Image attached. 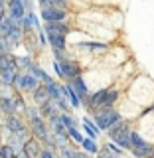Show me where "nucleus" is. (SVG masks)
<instances>
[{"instance_id":"nucleus-9","label":"nucleus","mask_w":154,"mask_h":158,"mask_svg":"<svg viewBox=\"0 0 154 158\" xmlns=\"http://www.w3.org/2000/svg\"><path fill=\"white\" fill-rule=\"evenodd\" d=\"M0 109H2L6 115H14L16 113V105H14V99L10 95H2L0 97Z\"/></svg>"},{"instance_id":"nucleus-15","label":"nucleus","mask_w":154,"mask_h":158,"mask_svg":"<svg viewBox=\"0 0 154 158\" xmlns=\"http://www.w3.org/2000/svg\"><path fill=\"white\" fill-rule=\"evenodd\" d=\"M48 91H49V97H52L53 101H59L61 97H65V91H63V87H59L57 83H52V85H48Z\"/></svg>"},{"instance_id":"nucleus-27","label":"nucleus","mask_w":154,"mask_h":158,"mask_svg":"<svg viewBox=\"0 0 154 158\" xmlns=\"http://www.w3.org/2000/svg\"><path fill=\"white\" fill-rule=\"evenodd\" d=\"M14 85H16L18 89H26V87H28L26 75H16V81H14Z\"/></svg>"},{"instance_id":"nucleus-2","label":"nucleus","mask_w":154,"mask_h":158,"mask_svg":"<svg viewBox=\"0 0 154 158\" xmlns=\"http://www.w3.org/2000/svg\"><path fill=\"white\" fill-rule=\"evenodd\" d=\"M119 121H123V118L117 111H113V109H101V111H97V117H95V123H97L99 131H109V128Z\"/></svg>"},{"instance_id":"nucleus-37","label":"nucleus","mask_w":154,"mask_h":158,"mask_svg":"<svg viewBox=\"0 0 154 158\" xmlns=\"http://www.w3.org/2000/svg\"><path fill=\"white\" fill-rule=\"evenodd\" d=\"M148 158H154V150H152V154H150V156H148Z\"/></svg>"},{"instance_id":"nucleus-35","label":"nucleus","mask_w":154,"mask_h":158,"mask_svg":"<svg viewBox=\"0 0 154 158\" xmlns=\"http://www.w3.org/2000/svg\"><path fill=\"white\" fill-rule=\"evenodd\" d=\"M40 158H56V156H53V152H49V150H44L42 154H40Z\"/></svg>"},{"instance_id":"nucleus-3","label":"nucleus","mask_w":154,"mask_h":158,"mask_svg":"<svg viewBox=\"0 0 154 158\" xmlns=\"http://www.w3.org/2000/svg\"><path fill=\"white\" fill-rule=\"evenodd\" d=\"M42 18L46 22H63L65 10L63 8H42Z\"/></svg>"},{"instance_id":"nucleus-31","label":"nucleus","mask_w":154,"mask_h":158,"mask_svg":"<svg viewBox=\"0 0 154 158\" xmlns=\"http://www.w3.org/2000/svg\"><path fill=\"white\" fill-rule=\"evenodd\" d=\"M26 18H28V22L32 24V28H38V16H36L34 12H28V14H26Z\"/></svg>"},{"instance_id":"nucleus-20","label":"nucleus","mask_w":154,"mask_h":158,"mask_svg":"<svg viewBox=\"0 0 154 158\" xmlns=\"http://www.w3.org/2000/svg\"><path fill=\"white\" fill-rule=\"evenodd\" d=\"M24 150H26V154L30 158H36V154L40 152V148H38V144L34 140H28V142H24Z\"/></svg>"},{"instance_id":"nucleus-7","label":"nucleus","mask_w":154,"mask_h":158,"mask_svg":"<svg viewBox=\"0 0 154 158\" xmlns=\"http://www.w3.org/2000/svg\"><path fill=\"white\" fill-rule=\"evenodd\" d=\"M4 125H6V128H8L10 132H22V131H26L24 123L20 121L16 115H8V117H6V121H4Z\"/></svg>"},{"instance_id":"nucleus-28","label":"nucleus","mask_w":154,"mask_h":158,"mask_svg":"<svg viewBox=\"0 0 154 158\" xmlns=\"http://www.w3.org/2000/svg\"><path fill=\"white\" fill-rule=\"evenodd\" d=\"M81 48H87V49H105L107 46H105V44H97V42H89V44H81Z\"/></svg>"},{"instance_id":"nucleus-36","label":"nucleus","mask_w":154,"mask_h":158,"mask_svg":"<svg viewBox=\"0 0 154 158\" xmlns=\"http://www.w3.org/2000/svg\"><path fill=\"white\" fill-rule=\"evenodd\" d=\"M75 158H89V156L83 154V152H75Z\"/></svg>"},{"instance_id":"nucleus-8","label":"nucleus","mask_w":154,"mask_h":158,"mask_svg":"<svg viewBox=\"0 0 154 158\" xmlns=\"http://www.w3.org/2000/svg\"><path fill=\"white\" fill-rule=\"evenodd\" d=\"M32 95H34V101H36V105H44L46 101H49V91H48V85L46 87H38V89H34L32 91Z\"/></svg>"},{"instance_id":"nucleus-13","label":"nucleus","mask_w":154,"mask_h":158,"mask_svg":"<svg viewBox=\"0 0 154 158\" xmlns=\"http://www.w3.org/2000/svg\"><path fill=\"white\" fill-rule=\"evenodd\" d=\"M107 89H101V91H97L95 95H91V99H89V105L91 107H101L103 105V101H105V97H107Z\"/></svg>"},{"instance_id":"nucleus-14","label":"nucleus","mask_w":154,"mask_h":158,"mask_svg":"<svg viewBox=\"0 0 154 158\" xmlns=\"http://www.w3.org/2000/svg\"><path fill=\"white\" fill-rule=\"evenodd\" d=\"M49 125H52L53 132H67V127H65V123H63L61 115H57V117L49 118Z\"/></svg>"},{"instance_id":"nucleus-11","label":"nucleus","mask_w":154,"mask_h":158,"mask_svg":"<svg viewBox=\"0 0 154 158\" xmlns=\"http://www.w3.org/2000/svg\"><path fill=\"white\" fill-rule=\"evenodd\" d=\"M63 91H65V95L69 97V101H71V107H79V105H81V97H79V93L75 91V87H73L71 83L63 87Z\"/></svg>"},{"instance_id":"nucleus-18","label":"nucleus","mask_w":154,"mask_h":158,"mask_svg":"<svg viewBox=\"0 0 154 158\" xmlns=\"http://www.w3.org/2000/svg\"><path fill=\"white\" fill-rule=\"evenodd\" d=\"M14 65H16V59L10 56V53H0V69L14 67Z\"/></svg>"},{"instance_id":"nucleus-6","label":"nucleus","mask_w":154,"mask_h":158,"mask_svg":"<svg viewBox=\"0 0 154 158\" xmlns=\"http://www.w3.org/2000/svg\"><path fill=\"white\" fill-rule=\"evenodd\" d=\"M46 32H48V42L52 44L53 49H63L65 48V36H63V34L56 32V30H46Z\"/></svg>"},{"instance_id":"nucleus-16","label":"nucleus","mask_w":154,"mask_h":158,"mask_svg":"<svg viewBox=\"0 0 154 158\" xmlns=\"http://www.w3.org/2000/svg\"><path fill=\"white\" fill-rule=\"evenodd\" d=\"M40 6L42 8H63L67 6V0H40Z\"/></svg>"},{"instance_id":"nucleus-19","label":"nucleus","mask_w":154,"mask_h":158,"mask_svg":"<svg viewBox=\"0 0 154 158\" xmlns=\"http://www.w3.org/2000/svg\"><path fill=\"white\" fill-rule=\"evenodd\" d=\"M46 30H56V32L63 34V36H65V34L69 32V28H67V26H65V24H63V22H48Z\"/></svg>"},{"instance_id":"nucleus-26","label":"nucleus","mask_w":154,"mask_h":158,"mask_svg":"<svg viewBox=\"0 0 154 158\" xmlns=\"http://www.w3.org/2000/svg\"><path fill=\"white\" fill-rule=\"evenodd\" d=\"M26 111H28L30 123H32V121H36V118H40V113H42V111H40L38 107H30V109H26Z\"/></svg>"},{"instance_id":"nucleus-5","label":"nucleus","mask_w":154,"mask_h":158,"mask_svg":"<svg viewBox=\"0 0 154 158\" xmlns=\"http://www.w3.org/2000/svg\"><path fill=\"white\" fill-rule=\"evenodd\" d=\"M32 132H34V136H38V138H44V140H52V142H53V136L49 138V135H48V127H46V123H44L42 118H36V121H32Z\"/></svg>"},{"instance_id":"nucleus-10","label":"nucleus","mask_w":154,"mask_h":158,"mask_svg":"<svg viewBox=\"0 0 154 158\" xmlns=\"http://www.w3.org/2000/svg\"><path fill=\"white\" fill-rule=\"evenodd\" d=\"M16 67H6V69H0V77H2V85H12L16 81Z\"/></svg>"},{"instance_id":"nucleus-22","label":"nucleus","mask_w":154,"mask_h":158,"mask_svg":"<svg viewBox=\"0 0 154 158\" xmlns=\"http://www.w3.org/2000/svg\"><path fill=\"white\" fill-rule=\"evenodd\" d=\"M83 127H85V131L89 132V136H91V138H95V136L99 135V128L93 125V123L89 121V118H83Z\"/></svg>"},{"instance_id":"nucleus-32","label":"nucleus","mask_w":154,"mask_h":158,"mask_svg":"<svg viewBox=\"0 0 154 158\" xmlns=\"http://www.w3.org/2000/svg\"><path fill=\"white\" fill-rule=\"evenodd\" d=\"M16 65H18V67H30L32 63H30L28 57H18V59H16Z\"/></svg>"},{"instance_id":"nucleus-33","label":"nucleus","mask_w":154,"mask_h":158,"mask_svg":"<svg viewBox=\"0 0 154 158\" xmlns=\"http://www.w3.org/2000/svg\"><path fill=\"white\" fill-rule=\"evenodd\" d=\"M67 132H69V135H71L73 138H75L77 142H83V136H81V135H79V132H77V128H75V127H71V128H69Z\"/></svg>"},{"instance_id":"nucleus-25","label":"nucleus","mask_w":154,"mask_h":158,"mask_svg":"<svg viewBox=\"0 0 154 158\" xmlns=\"http://www.w3.org/2000/svg\"><path fill=\"white\" fill-rule=\"evenodd\" d=\"M83 148H85V150H89V152H97V144L95 142H93V138H83Z\"/></svg>"},{"instance_id":"nucleus-23","label":"nucleus","mask_w":154,"mask_h":158,"mask_svg":"<svg viewBox=\"0 0 154 158\" xmlns=\"http://www.w3.org/2000/svg\"><path fill=\"white\" fill-rule=\"evenodd\" d=\"M20 40H22V32H20V28H14L8 36V42L12 44V46H16V44H20Z\"/></svg>"},{"instance_id":"nucleus-24","label":"nucleus","mask_w":154,"mask_h":158,"mask_svg":"<svg viewBox=\"0 0 154 158\" xmlns=\"http://www.w3.org/2000/svg\"><path fill=\"white\" fill-rule=\"evenodd\" d=\"M59 156H61V158H75V150L69 148L67 144L65 146H59Z\"/></svg>"},{"instance_id":"nucleus-34","label":"nucleus","mask_w":154,"mask_h":158,"mask_svg":"<svg viewBox=\"0 0 154 158\" xmlns=\"http://www.w3.org/2000/svg\"><path fill=\"white\" fill-rule=\"evenodd\" d=\"M14 105H16V111H26V105L22 99H14Z\"/></svg>"},{"instance_id":"nucleus-21","label":"nucleus","mask_w":154,"mask_h":158,"mask_svg":"<svg viewBox=\"0 0 154 158\" xmlns=\"http://www.w3.org/2000/svg\"><path fill=\"white\" fill-rule=\"evenodd\" d=\"M117 97H119L117 91H109L107 97H105V101H103V105H101V109H111V105L117 101Z\"/></svg>"},{"instance_id":"nucleus-29","label":"nucleus","mask_w":154,"mask_h":158,"mask_svg":"<svg viewBox=\"0 0 154 158\" xmlns=\"http://www.w3.org/2000/svg\"><path fill=\"white\" fill-rule=\"evenodd\" d=\"M131 138H132V146H140V144H144V138H142L140 135H136V132H132Z\"/></svg>"},{"instance_id":"nucleus-12","label":"nucleus","mask_w":154,"mask_h":158,"mask_svg":"<svg viewBox=\"0 0 154 158\" xmlns=\"http://www.w3.org/2000/svg\"><path fill=\"white\" fill-rule=\"evenodd\" d=\"M152 150H154V146L148 144V142H144V144H140V146H132V152H135V156H138V158H148L152 154Z\"/></svg>"},{"instance_id":"nucleus-4","label":"nucleus","mask_w":154,"mask_h":158,"mask_svg":"<svg viewBox=\"0 0 154 158\" xmlns=\"http://www.w3.org/2000/svg\"><path fill=\"white\" fill-rule=\"evenodd\" d=\"M59 65H61L63 77H67V79H75V77H79V65H77L75 61L63 59V61H59Z\"/></svg>"},{"instance_id":"nucleus-17","label":"nucleus","mask_w":154,"mask_h":158,"mask_svg":"<svg viewBox=\"0 0 154 158\" xmlns=\"http://www.w3.org/2000/svg\"><path fill=\"white\" fill-rule=\"evenodd\" d=\"M71 85L75 87V91L79 93V97H81V99H85V97H87V85L83 83V79H81V77H75Z\"/></svg>"},{"instance_id":"nucleus-30","label":"nucleus","mask_w":154,"mask_h":158,"mask_svg":"<svg viewBox=\"0 0 154 158\" xmlns=\"http://www.w3.org/2000/svg\"><path fill=\"white\" fill-rule=\"evenodd\" d=\"M61 118H63V123H65L67 131H69L71 127H75V121H73V117H71V115H61Z\"/></svg>"},{"instance_id":"nucleus-1","label":"nucleus","mask_w":154,"mask_h":158,"mask_svg":"<svg viewBox=\"0 0 154 158\" xmlns=\"http://www.w3.org/2000/svg\"><path fill=\"white\" fill-rule=\"evenodd\" d=\"M109 135H111V138H113V140H115L121 148H131V146H132V138H131L132 132L128 131L127 123H123V121L115 123V125L109 128Z\"/></svg>"}]
</instances>
